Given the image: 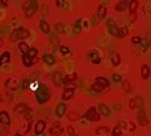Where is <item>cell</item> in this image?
Returning <instances> with one entry per match:
<instances>
[{"mask_svg": "<svg viewBox=\"0 0 151 136\" xmlns=\"http://www.w3.org/2000/svg\"><path fill=\"white\" fill-rule=\"evenodd\" d=\"M5 87L8 88V90H10V91H15V90H18L19 87H20V82H19L18 78H8L5 82Z\"/></svg>", "mask_w": 151, "mask_h": 136, "instance_id": "277c9868", "label": "cell"}, {"mask_svg": "<svg viewBox=\"0 0 151 136\" xmlns=\"http://www.w3.org/2000/svg\"><path fill=\"white\" fill-rule=\"evenodd\" d=\"M132 43H134V44H138V43H141V40H142V39H141V38L140 37H132Z\"/></svg>", "mask_w": 151, "mask_h": 136, "instance_id": "b9f144b4", "label": "cell"}, {"mask_svg": "<svg viewBox=\"0 0 151 136\" xmlns=\"http://www.w3.org/2000/svg\"><path fill=\"white\" fill-rule=\"evenodd\" d=\"M11 98H13V96L8 92H4L0 94V102H10Z\"/></svg>", "mask_w": 151, "mask_h": 136, "instance_id": "cb8c5ba5", "label": "cell"}, {"mask_svg": "<svg viewBox=\"0 0 151 136\" xmlns=\"http://www.w3.org/2000/svg\"><path fill=\"white\" fill-rule=\"evenodd\" d=\"M43 61L45 62L47 64L52 66V64H54V63H55V58L52 54H44L43 56Z\"/></svg>", "mask_w": 151, "mask_h": 136, "instance_id": "44dd1931", "label": "cell"}, {"mask_svg": "<svg viewBox=\"0 0 151 136\" xmlns=\"http://www.w3.org/2000/svg\"><path fill=\"white\" fill-rule=\"evenodd\" d=\"M64 25H63L62 23H57L55 24V29H57V31H58V33H64Z\"/></svg>", "mask_w": 151, "mask_h": 136, "instance_id": "8d00e7d4", "label": "cell"}, {"mask_svg": "<svg viewBox=\"0 0 151 136\" xmlns=\"http://www.w3.org/2000/svg\"><path fill=\"white\" fill-rule=\"evenodd\" d=\"M35 98H37V102L43 105V103L48 102L50 100V92L48 90V87L45 86L44 83H40L38 90L35 91Z\"/></svg>", "mask_w": 151, "mask_h": 136, "instance_id": "6da1fadb", "label": "cell"}, {"mask_svg": "<svg viewBox=\"0 0 151 136\" xmlns=\"http://www.w3.org/2000/svg\"><path fill=\"white\" fill-rule=\"evenodd\" d=\"M28 111V106L24 105V103H19V105L15 106V112L18 113V115H23Z\"/></svg>", "mask_w": 151, "mask_h": 136, "instance_id": "5bb4252c", "label": "cell"}, {"mask_svg": "<svg viewBox=\"0 0 151 136\" xmlns=\"http://www.w3.org/2000/svg\"><path fill=\"white\" fill-rule=\"evenodd\" d=\"M77 78V74H68L65 77H63V83H69V82H73Z\"/></svg>", "mask_w": 151, "mask_h": 136, "instance_id": "f1b7e54d", "label": "cell"}, {"mask_svg": "<svg viewBox=\"0 0 151 136\" xmlns=\"http://www.w3.org/2000/svg\"><path fill=\"white\" fill-rule=\"evenodd\" d=\"M0 124L5 125V126L10 125V117H9L8 112H5V111L0 112Z\"/></svg>", "mask_w": 151, "mask_h": 136, "instance_id": "ba28073f", "label": "cell"}, {"mask_svg": "<svg viewBox=\"0 0 151 136\" xmlns=\"http://www.w3.org/2000/svg\"><path fill=\"white\" fill-rule=\"evenodd\" d=\"M112 80L115 82H121L122 81V77L120 74H112Z\"/></svg>", "mask_w": 151, "mask_h": 136, "instance_id": "ab89813d", "label": "cell"}, {"mask_svg": "<svg viewBox=\"0 0 151 136\" xmlns=\"http://www.w3.org/2000/svg\"><path fill=\"white\" fill-rule=\"evenodd\" d=\"M53 82H54L55 86H61L63 84V76L61 74V72H54L53 73Z\"/></svg>", "mask_w": 151, "mask_h": 136, "instance_id": "30bf717a", "label": "cell"}, {"mask_svg": "<svg viewBox=\"0 0 151 136\" xmlns=\"http://www.w3.org/2000/svg\"><path fill=\"white\" fill-rule=\"evenodd\" d=\"M137 120H138V124L141 126H146L149 120L146 117V113H145V110L144 109H140V111L137 113Z\"/></svg>", "mask_w": 151, "mask_h": 136, "instance_id": "8992f818", "label": "cell"}, {"mask_svg": "<svg viewBox=\"0 0 151 136\" xmlns=\"http://www.w3.org/2000/svg\"><path fill=\"white\" fill-rule=\"evenodd\" d=\"M65 111H67V106H65L64 103H59V105L57 106V109H55V115L58 116V117H63Z\"/></svg>", "mask_w": 151, "mask_h": 136, "instance_id": "9c48e42d", "label": "cell"}, {"mask_svg": "<svg viewBox=\"0 0 151 136\" xmlns=\"http://www.w3.org/2000/svg\"><path fill=\"white\" fill-rule=\"evenodd\" d=\"M144 11H145V13H149V11H150V10H149V5H145V6H144Z\"/></svg>", "mask_w": 151, "mask_h": 136, "instance_id": "c3c4849f", "label": "cell"}, {"mask_svg": "<svg viewBox=\"0 0 151 136\" xmlns=\"http://www.w3.org/2000/svg\"><path fill=\"white\" fill-rule=\"evenodd\" d=\"M106 6L105 5H100L98 6V10H97V18L98 19H102L106 17Z\"/></svg>", "mask_w": 151, "mask_h": 136, "instance_id": "7402d4cb", "label": "cell"}, {"mask_svg": "<svg viewBox=\"0 0 151 136\" xmlns=\"http://www.w3.org/2000/svg\"><path fill=\"white\" fill-rule=\"evenodd\" d=\"M108 127H106V126H101V127H97L96 129V134L97 135H101V134H106V132H108Z\"/></svg>", "mask_w": 151, "mask_h": 136, "instance_id": "d6a6232c", "label": "cell"}, {"mask_svg": "<svg viewBox=\"0 0 151 136\" xmlns=\"http://www.w3.org/2000/svg\"><path fill=\"white\" fill-rule=\"evenodd\" d=\"M90 57H91V62H92L93 64H100L101 63V57L97 52H91Z\"/></svg>", "mask_w": 151, "mask_h": 136, "instance_id": "2e32d148", "label": "cell"}, {"mask_svg": "<svg viewBox=\"0 0 151 136\" xmlns=\"http://www.w3.org/2000/svg\"><path fill=\"white\" fill-rule=\"evenodd\" d=\"M37 62H38V58L37 57H33V58H31V63L34 64V63H37Z\"/></svg>", "mask_w": 151, "mask_h": 136, "instance_id": "681fc988", "label": "cell"}, {"mask_svg": "<svg viewBox=\"0 0 151 136\" xmlns=\"http://www.w3.org/2000/svg\"><path fill=\"white\" fill-rule=\"evenodd\" d=\"M21 61H23V64L25 66V67H31V66H33V63H31V58H29L27 54H23V57H21Z\"/></svg>", "mask_w": 151, "mask_h": 136, "instance_id": "d4e9b609", "label": "cell"}, {"mask_svg": "<svg viewBox=\"0 0 151 136\" xmlns=\"http://www.w3.org/2000/svg\"><path fill=\"white\" fill-rule=\"evenodd\" d=\"M82 19H78L77 21H76V24L73 25V33L76 34V36H78V34H81L82 31Z\"/></svg>", "mask_w": 151, "mask_h": 136, "instance_id": "d6986e66", "label": "cell"}, {"mask_svg": "<svg viewBox=\"0 0 151 136\" xmlns=\"http://www.w3.org/2000/svg\"><path fill=\"white\" fill-rule=\"evenodd\" d=\"M111 61H112V64H113V66H118L120 63H121V57H120L118 53H113Z\"/></svg>", "mask_w": 151, "mask_h": 136, "instance_id": "484cf974", "label": "cell"}, {"mask_svg": "<svg viewBox=\"0 0 151 136\" xmlns=\"http://www.w3.org/2000/svg\"><path fill=\"white\" fill-rule=\"evenodd\" d=\"M9 61H10V53L4 52L3 53V56L0 57V62H1V64H4V63H8Z\"/></svg>", "mask_w": 151, "mask_h": 136, "instance_id": "4316f807", "label": "cell"}, {"mask_svg": "<svg viewBox=\"0 0 151 136\" xmlns=\"http://www.w3.org/2000/svg\"><path fill=\"white\" fill-rule=\"evenodd\" d=\"M108 28H110V33H111L112 36L117 37V30H118V28L116 27V25H112V27H108Z\"/></svg>", "mask_w": 151, "mask_h": 136, "instance_id": "d590c367", "label": "cell"}, {"mask_svg": "<svg viewBox=\"0 0 151 136\" xmlns=\"http://www.w3.org/2000/svg\"><path fill=\"white\" fill-rule=\"evenodd\" d=\"M67 131H68V134H69V135L74 134V129H73V126H68V127H67Z\"/></svg>", "mask_w": 151, "mask_h": 136, "instance_id": "ee69618b", "label": "cell"}, {"mask_svg": "<svg viewBox=\"0 0 151 136\" xmlns=\"http://www.w3.org/2000/svg\"><path fill=\"white\" fill-rule=\"evenodd\" d=\"M128 10H130V14H132V13H135L137 10V8H138V1L137 0H131L130 3H128Z\"/></svg>", "mask_w": 151, "mask_h": 136, "instance_id": "ac0fdd59", "label": "cell"}, {"mask_svg": "<svg viewBox=\"0 0 151 136\" xmlns=\"http://www.w3.org/2000/svg\"><path fill=\"white\" fill-rule=\"evenodd\" d=\"M37 54H38V49H37V48H29V50L27 52V56L29 57V58L37 57Z\"/></svg>", "mask_w": 151, "mask_h": 136, "instance_id": "1f68e13d", "label": "cell"}, {"mask_svg": "<svg viewBox=\"0 0 151 136\" xmlns=\"http://www.w3.org/2000/svg\"><path fill=\"white\" fill-rule=\"evenodd\" d=\"M43 11H44V14L48 11V6H47V5H43Z\"/></svg>", "mask_w": 151, "mask_h": 136, "instance_id": "f907efd6", "label": "cell"}, {"mask_svg": "<svg viewBox=\"0 0 151 136\" xmlns=\"http://www.w3.org/2000/svg\"><path fill=\"white\" fill-rule=\"evenodd\" d=\"M15 136H20V135H19V134H18V135H15Z\"/></svg>", "mask_w": 151, "mask_h": 136, "instance_id": "db71d44e", "label": "cell"}, {"mask_svg": "<svg viewBox=\"0 0 151 136\" xmlns=\"http://www.w3.org/2000/svg\"><path fill=\"white\" fill-rule=\"evenodd\" d=\"M71 136H78V135H76V134H72Z\"/></svg>", "mask_w": 151, "mask_h": 136, "instance_id": "f5cc1de1", "label": "cell"}, {"mask_svg": "<svg viewBox=\"0 0 151 136\" xmlns=\"http://www.w3.org/2000/svg\"><path fill=\"white\" fill-rule=\"evenodd\" d=\"M59 49H61V52L63 53V54H68V53H71V49H69L67 46H61L59 47Z\"/></svg>", "mask_w": 151, "mask_h": 136, "instance_id": "74e56055", "label": "cell"}, {"mask_svg": "<svg viewBox=\"0 0 151 136\" xmlns=\"http://www.w3.org/2000/svg\"><path fill=\"white\" fill-rule=\"evenodd\" d=\"M122 86H124L125 92H127V93H130V92H131L132 87H131V83H130V82H128L127 80H124V81H122Z\"/></svg>", "mask_w": 151, "mask_h": 136, "instance_id": "f546056e", "label": "cell"}, {"mask_svg": "<svg viewBox=\"0 0 151 136\" xmlns=\"http://www.w3.org/2000/svg\"><path fill=\"white\" fill-rule=\"evenodd\" d=\"M121 134H122V129L120 126H116L112 130V136H121Z\"/></svg>", "mask_w": 151, "mask_h": 136, "instance_id": "e575fe53", "label": "cell"}, {"mask_svg": "<svg viewBox=\"0 0 151 136\" xmlns=\"http://www.w3.org/2000/svg\"><path fill=\"white\" fill-rule=\"evenodd\" d=\"M128 3H130V0H121V1L116 5V10L117 11H124L125 9L128 6Z\"/></svg>", "mask_w": 151, "mask_h": 136, "instance_id": "9a60e30c", "label": "cell"}, {"mask_svg": "<svg viewBox=\"0 0 151 136\" xmlns=\"http://www.w3.org/2000/svg\"><path fill=\"white\" fill-rule=\"evenodd\" d=\"M86 119L90 120V121H98L101 119V115L98 112H97V109L96 107H91V109H88V111L86 112Z\"/></svg>", "mask_w": 151, "mask_h": 136, "instance_id": "3957f363", "label": "cell"}, {"mask_svg": "<svg viewBox=\"0 0 151 136\" xmlns=\"http://www.w3.org/2000/svg\"><path fill=\"white\" fill-rule=\"evenodd\" d=\"M0 64H1V62H0Z\"/></svg>", "mask_w": 151, "mask_h": 136, "instance_id": "11a10c76", "label": "cell"}, {"mask_svg": "<svg viewBox=\"0 0 151 136\" xmlns=\"http://www.w3.org/2000/svg\"><path fill=\"white\" fill-rule=\"evenodd\" d=\"M128 34V28L127 27H121L117 30V37L118 38H125Z\"/></svg>", "mask_w": 151, "mask_h": 136, "instance_id": "603a6c76", "label": "cell"}, {"mask_svg": "<svg viewBox=\"0 0 151 136\" xmlns=\"http://www.w3.org/2000/svg\"><path fill=\"white\" fill-rule=\"evenodd\" d=\"M39 27H40V30H42L44 34H49L50 33V27H49V24L47 23L45 20H40Z\"/></svg>", "mask_w": 151, "mask_h": 136, "instance_id": "e0dca14e", "label": "cell"}, {"mask_svg": "<svg viewBox=\"0 0 151 136\" xmlns=\"http://www.w3.org/2000/svg\"><path fill=\"white\" fill-rule=\"evenodd\" d=\"M78 119H80V115H78L77 112L71 111L68 113V120H71V121H76V120H78Z\"/></svg>", "mask_w": 151, "mask_h": 136, "instance_id": "4dcf8cb0", "label": "cell"}, {"mask_svg": "<svg viewBox=\"0 0 151 136\" xmlns=\"http://www.w3.org/2000/svg\"><path fill=\"white\" fill-rule=\"evenodd\" d=\"M150 76V67L149 64H144L142 67H141V77H142V80H147Z\"/></svg>", "mask_w": 151, "mask_h": 136, "instance_id": "7c38bea8", "label": "cell"}, {"mask_svg": "<svg viewBox=\"0 0 151 136\" xmlns=\"http://www.w3.org/2000/svg\"><path fill=\"white\" fill-rule=\"evenodd\" d=\"M0 3H1L4 6H6V5H8V3H9V0H0Z\"/></svg>", "mask_w": 151, "mask_h": 136, "instance_id": "7dc6e473", "label": "cell"}, {"mask_svg": "<svg viewBox=\"0 0 151 136\" xmlns=\"http://www.w3.org/2000/svg\"><path fill=\"white\" fill-rule=\"evenodd\" d=\"M96 83L101 84V86L105 87V88L110 86V81L107 80V78H105V77H97L96 78Z\"/></svg>", "mask_w": 151, "mask_h": 136, "instance_id": "ffe728a7", "label": "cell"}, {"mask_svg": "<svg viewBox=\"0 0 151 136\" xmlns=\"http://www.w3.org/2000/svg\"><path fill=\"white\" fill-rule=\"evenodd\" d=\"M63 3H64V0H55V4L58 8H61V6L63 5Z\"/></svg>", "mask_w": 151, "mask_h": 136, "instance_id": "f6af8a7d", "label": "cell"}, {"mask_svg": "<svg viewBox=\"0 0 151 136\" xmlns=\"http://www.w3.org/2000/svg\"><path fill=\"white\" fill-rule=\"evenodd\" d=\"M135 130H136V129H135V124H134V122H130V124H128V131H135Z\"/></svg>", "mask_w": 151, "mask_h": 136, "instance_id": "7bdbcfd3", "label": "cell"}, {"mask_svg": "<svg viewBox=\"0 0 151 136\" xmlns=\"http://www.w3.org/2000/svg\"><path fill=\"white\" fill-rule=\"evenodd\" d=\"M28 87H29V80L25 78V80L23 81V83H21V88H23V90H27Z\"/></svg>", "mask_w": 151, "mask_h": 136, "instance_id": "f35d334b", "label": "cell"}, {"mask_svg": "<svg viewBox=\"0 0 151 136\" xmlns=\"http://www.w3.org/2000/svg\"><path fill=\"white\" fill-rule=\"evenodd\" d=\"M44 129H45V122L40 120V121L37 122L35 127H34V131H35V134H43Z\"/></svg>", "mask_w": 151, "mask_h": 136, "instance_id": "4fadbf2b", "label": "cell"}, {"mask_svg": "<svg viewBox=\"0 0 151 136\" xmlns=\"http://www.w3.org/2000/svg\"><path fill=\"white\" fill-rule=\"evenodd\" d=\"M107 25H108V27H112V25H116V24H115V20H112V19L107 20Z\"/></svg>", "mask_w": 151, "mask_h": 136, "instance_id": "bcb514c9", "label": "cell"}, {"mask_svg": "<svg viewBox=\"0 0 151 136\" xmlns=\"http://www.w3.org/2000/svg\"><path fill=\"white\" fill-rule=\"evenodd\" d=\"M128 107H130L131 110H134V109H136V102H135V98H132L130 102H128Z\"/></svg>", "mask_w": 151, "mask_h": 136, "instance_id": "60d3db41", "label": "cell"}, {"mask_svg": "<svg viewBox=\"0 0 151 136\" xmlns=\"http://www.w3.org/2000/svg\"><path fill=\"white\" fill-rule=\"evenodd\" d=\"M91 88H92L93 91H96V92H102V91L105 90V87H102V86H101V84H98V83H93Z\"/></svg>", "mask_w": 151, "mask_h": 136, "instance_id": "836d02e7", "label": "cell"}, {"mask_svg": "<svg viewBox=\"0 0 151 136\" xmlns=\"http://www.w3.org/2000/svg\"><path fill=\"white\" fill-rule=\"evenodd\" d=\"M19 49H20V52L23 53V54H27V52L29 50V46L24 42H20L19 43Z\"/></svg>", "mask_w": 151, "mask_h": 136, "instance_id": "83f0119b", "label": "cell"}, {"mask_svg": "<svg viewBox=\"0 0 151 136\" xmlns=\"http://www.w3.org/2000/svg\"><path fill=\"white\" fill-rule=\"evenodd\" d=\"M121 109H122V107L120 105H116V110H121Z\"/></svg>", "mask_w": 151, "mask_h": 136, "instance_id": "816d5d0a", "label": "cell"}, {"mask_svg": "<svg viewBox=\"0 0 151 136\" xmlns=\"http://www.w3.org/2000/svg\"><path fill=\"white\" fill-rule=\"evenodd\" d=\"M98 110H100V115H103V116H110V113H111V110H110L105 103H100Z\"/></svg>", "mask_w": 151, "mask_h": 136, "instance_id": "8fae6325", "label": "cell"}, {"mask_svg": "<svg viewBox=\"0 0 151 136\" xmlns=\"http://www.w3.org/2000/svg\"><path fill=\"white\" fill-rule=\"evenodd\" d=\"M30 36V31L28 29H25V28H18V29L14 30V33H13V37H14V39H19V40H23V39H27V38H29Z\"/></svg>", "mask_w": 151, "mask_h": 136, "instance_id": "7a4b0ae2", "label": "cell"}, {"mask_svg": "<svg viewBox=\"0 0 151 136\" xmlns=\"http://www.w3.org/2000/svg\"><path fill=\"white\" fill-rule=\"evenodd\" d=\"M73 94H74V90H73V88H65V90L63 91L62 100H63V101H68V100H71L72 97H73Z\"/></svg>", "mask_w": 151, "mask_h": 136, "instance_id": "52a82bcc", "label": "cell"}, {"mask_svg": "<svg viewBox=\"0 0 151 136\" xmlns=\"http://www.w3.org/2000/svg\"><path fill=\"white\" fill-rule=\"evenodd\" d=\"M63 131H64L63 126L57 122V124H54L52 127H50V131L49 132H50V135H52V136H61L63 134Z\"/></svg>", "mask_w": 151, "mask_h": 136, "instance_id": "5b68a950", "label": "cell"}]
</instances>
